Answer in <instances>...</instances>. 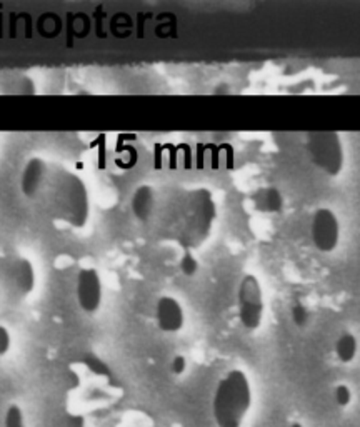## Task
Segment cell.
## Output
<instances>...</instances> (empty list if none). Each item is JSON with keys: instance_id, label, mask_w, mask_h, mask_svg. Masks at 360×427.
Instances as JSON below:
<instances>
[{"instance_id": "1", "label": "cell", "mask_w": 360, "mask_h": 427, "mask_svg": "<svg viewBox=\"0 0 360 427\" xmlns=\"http://www.w3.org/2000/svg\"><path fill=\"white\" fill-rule=\"evenodd\" d=\"M49 209L59 220L72 229H84L90 219V194L79 174L66 167H55L47 183Z\"/></svg>"}, {"instance_id": "2", "label": "cell", "mask_w": 360, "mask_h": 427, "mask_svg": "<svg viewBox=\"0 0 360 427\" xmlns=\"http://www.w3.org/2000/svg\"><path fill=\"white\" fill-rule=\"evenodd\" d=\"M250 405L252 387L247 374L240 369L229 370L213 392L212 414L217 427H242Z\"/></svg>"}, {"instance_id": "3", "label": "cell", "mask_w": 360, "mask_h": 427, "mask_svg": "<svg viewBox=\"0 0 360 427\" xmlns=\"http://www.w3.org/2000/svg\"><path fill=\"white\" fill-rule=\"evenodd\" d=\"M217 217V206L212 194L204 187L192 190L187 197L186 217L180 241L187 247H197L209 237L213 220Z\"/></svg>"}, {"instance_id": "4", "label": "cell", "mask_w": 360, "mask_h": 427, "mask_svg": "<svg viewBox=\"0 0 360 427\" xmlns=\"http://www.w3.org/2000/svg\"><path fill=\"white\" fill-rule=\"evenodd\" d=\"M306 149L315 167L325 176H340L345 165V149L338 132H308Z\"/></svg>"}, {"instance_id": "5", "label": "cell", "mask_w": 360, "mask_h": 427, "mask_svg": "<svg viewBox=\"0 0 360 427\" xmlns=\"http://www.w3.org/2000/svg\"><path fill=\"white\" fill-rule=\"evenodd\" d=\"M265 313L264 289L259 277L246 274L237 287V314L239 320L247 331H257L262 326Z\"/></svg>"}, {"instance_id": "6", "label": "cell", "mask_w": 360, "mask_h": 427, "mask_svg": "<svg viewBox=\"0 0 360 427\" xmlns=\"http://www.w3.org/2000/svg\"><path fill=\"white\" fill-rule=\"evenodd\" d=\"M2 280L12 296L25 299L36 290L37 272L32 260L24 255L7 259L2 266Z\"/></svg>"}, {"instance_id": "7", "label": "cell", "mask_w": 360, "mask_h": 427, "mask_svg": "<svg viewBox=\"0 0 360 427\" xmlns=\"http://www.w3.org/2000/svg\"><path fill=\"white\" fill-rule=\"evenodd\" d=\"M312 244L322 254H330L340 242V222L337 214L329 207H319L310 220Z\"/></svg>"}, {"instance_id": "8", "label": "cell", "mask_w": 360, "mask_h": 427, "mask_svg": "<svg viewBox=\"0 0 360 427\" xmlns=\"http://www.w3.org/2000/svg\"><path fill=\"white\" fill-rule=\"evenodd\" d=\"M75 299L80 310L93 315L104 304V284L97 269L82 267L75 277Z\"/></svg>"}, {"instance_id": "9", "label": "cell", "mask_w": 360, "mask_h": 427, "mask_svg": "<svg viewBox=\"0 0 360 427\" xmlns=\"http://www.w3.org/2000/svg\"><path fill=\"white\" fill-rule=\"evenodd\" d=\"M50 174H52V170H50L49 162H45V159H42V157H30L24 164L22 172H20L19 177V187L24 197H38L47 189Z\"/></svg>"}, {"instance_id": "10", "label": "cell", "mask_w": 360, "mask_h": 427, "mask_svg": "<svg viewBox=\"0 0 360 427\" xmlns=\"http://www.w3.org/2000/svg\"><path fill=\"white\" fill-rule=\"evenodd\" d=\"M156 324L158 331L165 334H177L186 326V310L179 299L172 296H162L156 302Z\"/></svg>"}, {"instance_id": "11", "label": "cell", "mask_w": 360, "mask_h": 427, "mask_svg": "<svg viewBox=\"0 0 360 427\" xmlns=\"http://www.w3.org/2000/svg\"><path fill=\"white\" fill-rule=\"evenodd\" d=\"M157 209V192L150 183H140L130 197V211L139 222H149Z\"/></svg>"}, {"instance_id": "12", "label": "cell", "mask_w": 360, "mask_h": 427, "mask_svg": "<svg viewBox=\"0 0 360 427\" xmlns=\"http://www.w3.org/2000/svg\"><path fill=\"white\" fill-rule=\"evenodd\" d=\"M252 202H254L257 211L262 214H270V216L280 214L285 206L284 195H282V192L276 186L260 187L254 194V197H252Z\"/></svg>"}, {"instance_id": "13", "label": "cell", "mask_w": 360, "mask_h": 427, "mask_svg": "<svg viewBox=\"0 0 360 427\" xmlns=\"http://www.w3.org/2000/svg\"><path fill=\"white\" fill-rule=\"evenodd\" d=\"M359 340L352 332H342L333 345V352L342 364H350L357 356Z\"/></svg>"}, {"instance_id": "14", "label": "cell", "mask_w": 360, "mask_h": 427, "mask_svg": "<svg viewBox=\"0 0 360 427\" xmlns=\"http://www.w3.org/2000/svg\"><path fill=\"white\" fill-rule=\"evenodd\" d=\"M290 319L299 329L307 327L308 322H310V310L300 299H295L292 306H290Z\"/></svg>"}, {"instance_id": "15", "label": "cell", "mask_w": 360, "mask_h": 427, "mask_svg": "<svg viewBox=\"0 0 360 427\" xmlns=\"http://www.w3.org/2000/svg\"><path fill=\"white\" fill-rule=\"evenodd\" d=\"M7 92L20 93V96H29V93H36V84L27 75H15L8 82Z\"/></svg>"}, {"instance_id": "16", "label": "cell", "mask_w": 360, "mask_h": 427, "mask_svg": "<svg viewBox=\"0 0 360 427\" xmlns=\"http://www.w3.org/2000/svg\"><path fill=\"white\" fill-rule=\"evenodd\" d=\"M179 269L186 277H194L199 272L200 262L190 250H186L179 260Z\"/></svg>"}, {"instance_id": "17", "label": "cell", "mask_w": 360, "mask_h": 427, "mask_svg": "<svg viewBox=\"0 0 360 427\" xmlns=\"http://www.w3.org/2000/svg\"><path fill=\"white\" fill-rule=\"evenodd\" d=\"M3 427H25L24 411L20 405L17 404L8 405L6 411V417H3Z\"/></svg>"}, {"instance_id": "18", "label": "cell", "mask_w": 360, "mask_h": 427, "mask_svg": "<svg viewBox=\"0 0 360 427\" xmlns=\"http://www.w3.org/2000/svg\"><path fill=\"white\" fill-rule=\"evenodd\" d=\"M333 399H336L337 405L347 407V405L352 403V391H350V387L345 386V384H338L336 391H333Z\"/></svg>"}, {"instance_id": "19", "label": "cell", "mask_w": 360, "mask_h": 427, "mask_svg": "<svg viewBox=\"0 0 360 427\" xmlns=\"http://www.w3.org/2000/svg\"><path fill=\"white\" fill-rule=\"evenodd\" d=\"M12 347V334L6 326L0 324V357L7 356Z\"/></svg>"}, {"instance_id": "20", "label": "cell", "mask_w": 360, "mask_h": 427, "mask_svg": "<svg viewBox=\"0 0 360 427\" xmlns=\"http://www.w3.org/2000/svg\"><path fill=\"white\" fill-rule=\"evenodd\" d=\"M187 370V359L182 354H177V356L172 357L170 361V373L174 375H182Z\"/></svg>"}, {"instance_id": "21", "label": "cell", "mask_w": 360, "mask_h": 427, "mask_svg": "<svg viewBox=\"0 0 360 427\" xmlns=\"http://www.w3.org/2000/svg\"><path fill=\"white\" fill-rule=\"evenodd\" d=\"M87 364H89L90 369H92L96 374H98V375H109V367H107L102 361H98V359L89 357L87 359Z\"/></svg>"}, {"instance_id": "22", "label": "cell", "mask_w": 360, "mask_h": 427, "mask_svg": "<svg viewBox=\"0 0 360 427\" xmlns=\"http://www.w3.org/2000/svg\"><path fill=\"white\" fill-rule=\"evenodd\" d=\"M66 427H85V417L82 414H67Z\"/></svg>"}, {"instance_id": "23", "label": "cell", "mask_w": 360, "mask_h": 427, "mask_svg": "<svg viewBox=\"0 0 360 427\" xmlns=\"http://www.w3.org/2000/svg\"><path fill=\"white\" fill-rule=\"evenodd\" d=\"M290 427H303L302 424H300V422H292V426Z\"/></svg>"}]
</instances>
